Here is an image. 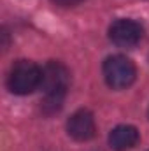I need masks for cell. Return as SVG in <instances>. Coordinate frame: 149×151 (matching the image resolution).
I'll return each instance as SVG.
<instances>
[{
	"mask_svg": "<svg viewBox=\"0 0 149 151\" xmlns=\"http://www.w3.org/2000/svg\"><path fill=\"white\" fill-rule=\"evenodd\" d=\"M104 77L112 90H125L135 81L137 70L130 58L123 55H112L104 62Z\"/></svg>",
	"mask_w": 149,
	"mask_h": 151,
	"instance_id": "3",
	"label": "cell"
},
{
	"mask_svg": "<svg viewBox=\"0 0 149 151\" xmlns=\"http://www.w3.org/2000/svg\"><path fill=\"white\" fill-rule=\"evenodd\" d=\"M70 84V72L60 62H47L42 69L40 86L44 90V102L42 107L46 113H56L62 107L63 97Z\"/></svg>",
	"mask_w": 149,
	"mask_h": 151,
	"instance_id": "1",
	"label": "cell"
},
{
	"mask_svg": "<svg viewBox=\"0 0 149 151\" xmlns=\"http://www.w3.org/2000/svg\"><path fill=\"white\" fill-rule=\"evenodd\" d=\"M51 2L56 4V5H60V7H75L81 2H84V0H51Z\"/></svg>",
	"mask_w": 149,
	"mask_h": 151,
	"instance_id": "7",
	"label": "cell"
},
{
	"mask_svg": "<svg viewBox=\"0 0 149 151\" xmlns=\"http://www.w3.org/2000/svg\"><path fill=\"white\" fill-rule=\"evenodd\" d=\"M67 132L69 135L75 139V141H90L95 137V132H97V127H95V118L93 114L90 113L88 109H79L75 111L69 121H67Z\"/></svg>",
	"mask_w": 149,
	"mask_h": 151,
	"instance_id": "5",
	"label": "cell"
},
{
	"mask_svg": "<svg viewBox=\"0 0 149 151\" xmlns=\"http://www.w3.org/2000/svg\"><path fill=\"white\" fill-rule=\"evenodd\" d=\"M139 139H140L139 130L132 125H119V127L112 128L109 134V144L116 151L132 150L133 146H137Z\"/></svg>",
	"mask_w": 149,
	"mask_h": 151,
	"instance_id": "6",
	"label": "cell"
},
{
	"mask_svg": "<svg viewBox=\"0 0 149 151\" xmlns=\"http://www.w3.org/2000/svg\"><path fill=\"white\" fill-rule=\"evenodd\" d=\"M40 81H42V69H39L34 62L19 60L12 65L9 72L7 86L16 95H28L40 86Z\"/></svg>",
	"mask_w": 149,
	"mask_h": 151,
	"instance_id": "2",
	"label": "cell"
},
{
	"mask_svg": "<svg viewBox=\"0 0 149 151\" xmlns=\"http://www.w3.org/2000/svg\"><path fill=\"white\" fill-rule=\"evenodd\" d=\"M144 35V28L140 23L133 19H116L109 27V39L119 47H133Z\"/></svg>",
	"mask_w": 149,
	"mask_h": 151,
	"instance_id": "4",
	"label": "cell"
}]
</instances>
